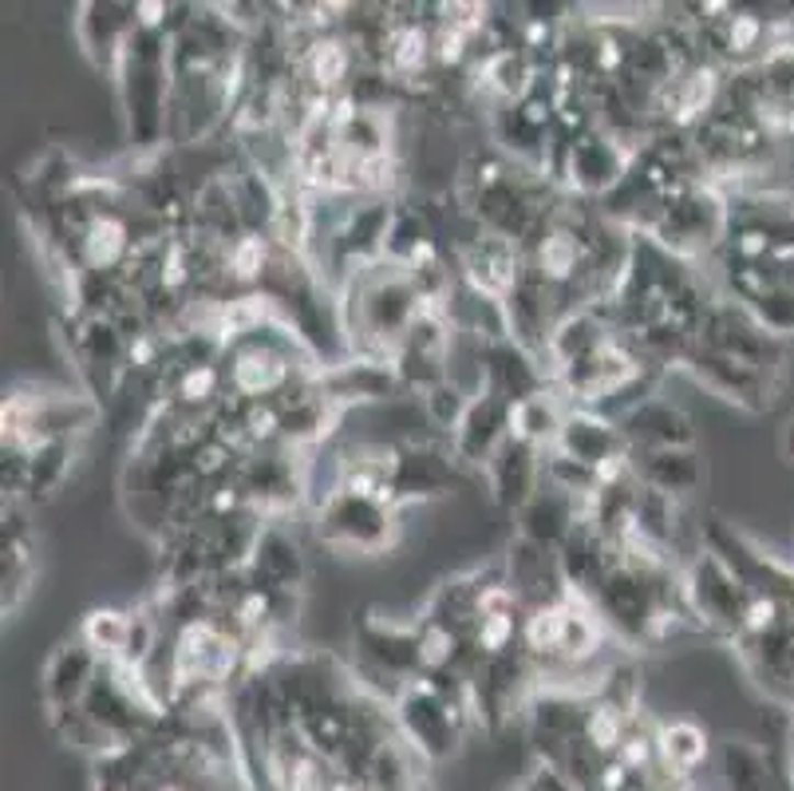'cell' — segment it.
Here are the masks:
<instances>
[{"instance_id": "3", "label": "cell", "mask_w": 794, "mask_h": 791, "mask_svg": "<svg viewBox=\"0 0 794 791\" xmlns=\"http://www.w3.org/2000/svg\"><path fill=\"white\" fill-rule=\"evenodd\" d=\"M304 71L313 79V88L328 96V91L344 88V79L353 71V52H348V44L336 36L316 40L313 48H309V56H304Z\"/></svg>"}, {"instance_id": "10", "label": "cell", "mask_w": 794, "mask_h": 791, "mask_svg": "<svg viewBox=\"0 0 794 791\" xmlns=\"http://www.w3.org/2000/svg\"><path fill=\"white\" fill-rule=\"evenodd\" d=\"M135 637V625L123 617V613H115V610H99V613H91V622H88V642L96 645V649H108V653H115V649H123V645Z\"/></svg>"}, {"instance_id": "15", "label": "cell", "mask_w": 794, "mask_h": 791, "mask_svg": "<svg viewBox=\"0 0 794 791\" xmlns=\"http://www.w3.org/2000/svg\"><path fill=\"white\" fill-rule=\"evenodd\" d=\"M277 427H281V412H277L269 400L246 408V435L249 439H273Z\"/></svg>"}, {"instance_id": "2", "label": "cell", "mask_w": 794, "mask_h": 791, "mask_svg": "<svg viewBox=\"0 0 794 791\" xmlns=\"http://www.w3.org/2000/svg\"><path fill=\"white\" fill-rule=\"evenodd\" d=\"M581 736H585V744L597 751V756L613 760V756L620 751V744L628 740L625 709H620L617 701H597L593 709L585 712V721H581Z\"/></svg>"}, {"instance_id": "12", "label": "cell", "mask_w": 794, "mask_h": 791, "mask_svg": "<svg viewBox=\"0 0 794 791\" xmlns=\"http://www.w3.org/2000/svg\"><path fill=\"white\" fill-rule=\"evenodd\" d=\"M514 633H518V622H514V613H487L479 617V630H474V645L482 653H502L511 649Z\"/></svg>"}, {"instance_id": "8", "label": "cell", "mask_w": 794, "mask_h": 791, "mask_svg": "<svg viewBox=\"0 0 794 791\" xmlns=\"http://www.w3.org/2000/svg\"><path fill=\"white\" fill-rule=\"evenodd\" d=\"M657 744H660V760L672 764L676 771L696 768V764L704 760V751H707L704 732H700L696 724H684V721L668 724V728L657 736Z\"/></svg>"}, {"instance_id": "11", "label": "cell", "mask_w": 794, "mask_h": 791, "mask_svg": "<svg viewBox=\"0 0 794 791\" xmlns=\"http://www.w3.org/2000/svg\"><path fill=\"white\" fill-rule=\"evenodd\" d=\"M230 274L237 277V281H254V277H261L265 269V242L254 234L237 237L234 246H230V257H226Z\"/></svg>"}, {"instance_id": "6", "label": "cell", "mask_w": 794, "mask_h": 791, "mask_svg": "<svg viewBox=\"0 0 794 791\" xmlns=\"http://www.w3.org/2000/svg\"><path fill=\"white\" fill-rule=\"evenodd\" d=\"M435 56V36L420 24H403L388 36V68L395 76H415Z\"/></svg>"}, {"instance_id": "13", "label": "cell", "mask_w": 794, "mask_h": 791, "mask_svg": "<svg viewBox=\"0 0 794 791\" xmlns=\"http://www.w3.org/2000/svg\"><path fill=\"white\" fill-rule=\"evenodd\" d=\"M455 645H459V642H455L451 630L432 625V630H427L420 642H415V657H420V665H427V669H443V665H451Z\"/></svg>"}, {"instance_id": "5", "label": "cell", "mask_w": 794, "mask_h": 791, "mask_svg": "<svg viewBox=\"0 0 794 791\" xmlns=\"http://www.w3.org/2000/svg\"><path fill=\"white\" fill-rule=\"evenodd\" d=\"M569 633V605L561 602H538L522 622V637H526L529 653H561Z\"/></svg>"}, {"instance_id": "9", "label": "cell", "mask_w": 794, "mask_h": 791, "mask_svg": "<svg viewBox=\"0 0 794 791\" xmlns=\"http://www.w3.org/2000/svg\"><path fill=\"white\" fill-rule=\"evenodd\" d=\"M541 274L553 277V281H561V277H569L573 269H578L581 261V242L573 234H566V230H549L546 242H541Z\"/></svg>"}, {"instance_id": "14", "label": "cell", "mask_w": 794, "mask_h": 791, "mask_svg": "<svg viewBox=\"0 0 794 791\" xmlns=\"http://www.w3.org/2000/svg\"><path fill=\"white\" fill-rule=\"evenodd\" d=\"M217 385H222V372L214 365H190L182 372V380H178V396L187 404H206L210 396L217 392Z\"/></svg>"}, {"instance_id": "7", "label": "cell", "mask_w": 794, "mask_h": 791, "mask_svg": "<svg viewBox=\"0 0 794 791\" xmlns=\"http://www.w3.org/2000/svg\"><path fill=\"white\" fill-rule=\"evenodd\" d=\"M83 254H88V261L96 269L115 266L119 257L127 254V226H123L115 214L96 218L88 226V234H83Z\"/></svg>"}, {"instance_id": "1", "label": "cell", "mask_w": 794, "mask_h": 791, "mask_svg": "<svg viewBox=\"0 0 794 791\" xmlns=\"http://www.w3.org/2000/svg\"><path fill=\"white\" fill-rule=\"evenodd\" d=\"M284 380H289V365H281V356L265 345L242 348V353L234 356V368H230L234 392L249 396V400H265V396L277 392Z\"/></svg>"}, {"instance_id": "4", "label": "cell", "mask_w": 794, "mask_h": 791, "mask_svg": "<svg viewBox=\"0 0 794 791\" xmlns=\"http://www.w3.org/2000/svg\"><path fill=\"white\" fill-rule=\"evenodd\" d=\"M471 277L487 293H506V289L514 286V277H518L511 246L499 242V237H482L471 254Z\"/></svg>"}]
</instances>
